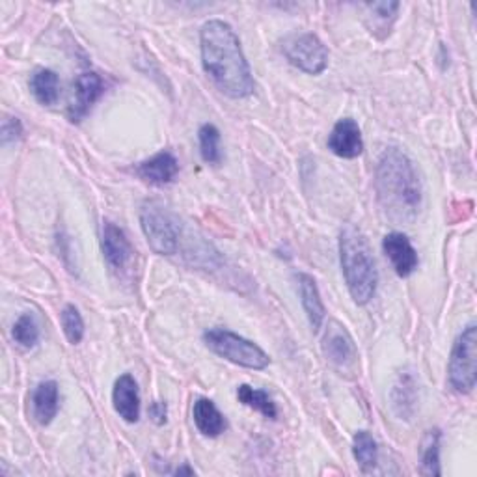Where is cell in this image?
<instances>
[{"instance_id": "603a6c76", "label": "cell", "mask_w": 477, "mask_h": 477, "mask_svg": "<svg viewBox=\"0 0 477 477\" xmlns=\"http://www.w3.org/2000/svg\"><path fill=\"white\" fill-rule=\"evenodd\" d=\"M198 142H199V154L208 164H218L222 159L220 154V131L213 123H206L198 131Z\"/></svg>"}, {"instance_id": "83f0119b", "label": "cell", "mask_w": 477, "mask_h": 477, "mask_svg": "<svg viewBox=\"0 0 477 477\" xmlns=\"http://www.w3.org/2000/svg\"><path fill=\"white\" fill-rule=\"evenodd\" d=\"M166 416H168V409L163 401H155V403L149 405V418H152L157 425H163L166 421Z\"/></svg>"}, {"instance_id": "f1b7e54d", "label": "cell", "mask_w": 477, "mask_h": 477, "mask_svg": "<svg viewBox=\"0 0 477 477\" xmlns=\"http://www.w3.org/2000/svg\"><path fill=\"white\" fill-rule=\"evenodd\" d=\"M183 473H187V475H194L196 472L190 468V466H187V464H183L181 468H178V470H175V475H183Z\"/></svg>"}, {"instance_id": "5bb4252c", "label": "cell", "mask_w": 477, "mask_h": 477, "mask_svg": "<svg viewBox=\"0 0 477 477\" xmlns=\"http://www.w3.org/2000/svg\"><path fill=\"white\" fill-rule=\"evenodd\" d=\"M180 172V163L170 152H161L137 166V173L147 183L164 187L170 185Z\"/></svg>"}, {"instance_id": "ffe728a7", "label": "cell", "mask_w": 477, "mask_h": 477, "mask_svg": "<svg viewBox=\"0 0 477 477\" xmlns=\"http://www.w3.org/2000/svg\"><path fill=\"white\" fill-rule=\"evenodd\" d=\"M237 399L248 409H254L256 412L263 414L269 420H276L278 416V409H276V403L272 397L265 390H258L248 384H241L237 388Z\"/></svg>"}, {"instance_id": "3957f363", "label": "cell", "mask_w": 477, "mask_h": 477, "mask_svg": "<svg viewBox=\"0 0 477 477\" xmlns=\"http://www.w3.org/2000/svg\"><path fill=\"white\" fill-rule=\"evenodd\" d=\"M340 263L350 296L360 306L367 305L379 284V270L366 235L355 225L340 234Z\"/></svg>"}, {"instance_id": "44dd1931", "label": "cell", "mask_w": 477, "mask_h": 477, "mask_svg": "<svg viewBox=\"0 0 477 477\" xmlns=\"http://www.w3.org/2000/svg\"><path fill=\"white\" fill-rule=\"evenodd\" d=\"M440 429L427 431L421 440V473L425 475H440Z\"/></svg>"}, {"instance_id": "9c48e42d", "label": "cell", "mask_w": 477, "mask_h": 477, "mask_svg": "<svg viewBox=\"0 0 477 477\" xmlns=\"http://www.w3.org/2000/svg\"><path fill=\"white\" fill-rule=\"evenodd\" d=\"M103 93H105V83L95 71L81 73L77 83H75L73 103L67 110L69 121H73V123L81 121L90 112V109L99 102V97H102Z\"/></svg>"}, {"instance_id": "2e32d148", "label": "cell", "mask_w": 477, "mask_h": 477, "mask_svg": "<svg viewBox=\"0 0 477 477\" xmlns=\"http://www.w3.org/2000/svg\"><path fill=\"white\" fill-rule=\"evenodd\" d=\"M192 418H194L198 431L204 437L216 438L225 431V418L216 409V405L211 399H206V397L196 399L194 407H192Z\"/></svg>"}, {"instance_id": "8992f818", "label": "cell", "mask_w": 477, "mask_h": 477, "mask_svg": "<svg viewBox=\"0 0 477 477\" xmlns=\"http://www.w3.org/2000/svg\"><path fill=\"white\" fill-rule=\"evenodd\" d=\"M477 376V326L470 322L459 334L451 349L447 379L459 393H470L475 388Z\"/></svg>"}, {"instance_id": "9a60e30c", "label": "cell", "mask_w": 477, "mask_h": 477, "mask_svg": "<svg viewBox=\"0 0 477 477\" xmlns=\"http://www.w3.org/2000/svg\"><path fill=\"white\" fill-rule=\"evenodd\" d=\"M296 282H298V293H300V303H303V308L306 312V317L310 321V326L314 331H319L321 324L324 321L326 310L324 305L321 300V293L317 287V282L314 276L300 272L296 276Z\"/></svg>"}, {"instance_id": "d4e9b609", "label": "cell", "mask_w": 477, "mask_h": 477, "mask_svg": "<svg viewBox=\"0 0 477 477\" xmlns=\"http://www.w3.org/2000/svg\"><path fill=\"white\" fill-rule=\"evenodd\" d=\"M60 321H62V329H64L67 341L71 345L81 343L84 338V321L79 310L73 305H67L60 314Z\"/></svg>"}, {"instance_id": "277c9868", "label": "cell", "mask_w": 477, "mask_h": 477, "mask_svg": "<svg viewBox=\"0 0 477 477\" xmlns=\"http://www.w3.org/2000/svg\"><path fill=\"white\" fill-rule=\"evenodd\" d=\"M204 341L215 355L235 366L248 369H265L270 364L269 355L258 343L250 341L232 331L209 329L204 334Z\"/></svg>"}, {"instance_id": "4316f807", "label": "cell", "mask_w": 477, "mask_h": 477, "mask_svg": "<svg viewBox=\"0 0 477 477\" xmlns=\"http://www.w3.org/2000/svg\"><path fill=\"white\" fill-rule=\"evenodd\" d=\"M21 137H22V125L19 118L6 116L3 119V129H0V140H3V146L17 142Z\"/></svg>"}, {"instance_id": "8fae6325", "label": "cell", "mask_w": 477, "mask_h": 477, "mask_svg": "<svg viewBox=\"0 0 477 477\" xmlns=\"http://www.w3.org/2000/svg\"><path fill=\"white\" fill-rule=\"evenodd\" d=\"M329 149L341 159H357L364 152V140L358 123L353 118L340 119L329 137Z\"/></svg>"}, {"instance_id": "ba28073f", "label": "cell", "mask_w": 477, "mask_h": 477, "mask_svg": "<svg viewBox=\"0 0 477 477\" xmlns=\"http://www.w3.org/2000/svg\"><path fill=\"white\" fill-rule=\"evenodd\" d=\"M322 355L340 371H355L358 364V349L345 326L332 319L326 324L322 336Z\"/></svg>"}, {"instance_id": "ac0fdd59", "label": "cell", "mask_w": 477, "mask_h": 477, "mask_svg": "<svg viewBox=\"0 0 477 477\" xmlns=\"http://www.w3.org/2000/svg\"><path fill=\"white\" fill-rule=\"evenodd\" d=\"M58 397L60 390L55 381H45L38 384L32 395V409H34V418L40 425H49L57 418Z\"/></svg>"}, {"instance_id": "7c38bea8", "label": "cell", "mask_w": 477, "mask_h": 477, "mask_svg": "<svg viewBox=\"0 0 477 477\" xmlns=\"http://www.w3.org/2000/svg\"><path fill=\"white\" fill-rule=\"evenodd\" d=\"M383 250L393 270L401 278H407L418 269V252L405 234L392 232L383 239Z\"/></svg>"}, {"instance_id": "7a4b0ae2", "label": "cell", "mask_w": 477, "mask_h": 477, "mask_svg": "<svg viewBox=\"0 0 477 477\" xmlns=\"http://www.w3.org/2000/svg\"><path fill=\"white\" fill-rule=\"evenodd\" d=\"M375 189L384 215L397 224L416 220L423 190L412 159L399 147H390L381 155L375 172Z\"/></svg>"}, {"instance_id": "d6986e66", "label": "cell", "mask_w": 477, "mask_h": 477, "mask_svg": "<svg viewBox=\"0 0 477 477\" xmlns=\"http://www.w3.org/2000/svg\"><path fill=\"white\" fill-rule=\"evenodd\" d=\"M31 90L38 103L45 107L55 105L60 93L58 75L53 69H38L31 79Z\"/></svg>"}, {"instance_id": "e0dca14e", "label": "cell", "mask_w": 477, "mask_h": 477, "mask_svg": "<svg viewBox=\"0 0 477 477\" xmlns=\"http://www.w3.org/2000/svg\"><path fill=\"white\" fill-rule=\"evenodd\" d=\"M416 397H418L416 376L409 371L401 373L392 390V407L401 420H409L412 416L416 407Z\"/></svg>"}, {"instance_id": "52a82bcc", "label": "cell", "mask_w": 477, "mask_h": 477, "mask_svg": "<svg viewBox=\"0 0 477 477\" xmlns=\"http://www.w3.org/2000/svg\"><path fill=\"white\" fill-rule=\"evenodd\" d=\"M282 51L291 66L308 75H321L329 66V49L312 32L287 36Z\"/></svg>"}, {"instance_id": "6da1fadb", "label": "cell", "mask_w": 477, "mask_h": 477, "mask_svg": "<svg viewBox=\"0 0 477 477\" xmlns=\"http://www.w3.org/2000/svg\"><path fill=\"white\" fill-rule=\"evenodd\" d=\"M202 64L216 88L232 99L254 93L256 83L243 53L241 41L228 22L208 21L199 31Z\"/></svg>"}, {"instance_id": "7402d4cb", "label": "cell", "mask_w": 477, "mask_h": 477, "mask_svg": "<svg viewBox=\"0 0 477 477\" xmlns=\"http://www.w3.org/2000/svg\"><path fill=\"white\" fill-rule=\"evenodd\" d=\"M353 455L364 473L373 472L379 461V447L367 431H358L353 438Z\"/></svg>"}, {"instance_id": "5b68a950", "label": "cell", "mask_w": 477, "mask_h": 477, "mask_svg": "<svg viewBox=\"0 0 477 477\" xmlns=\"http://www.w3.org/2000/svg\"><path fill=\"white\" fill-rule=\"evenodd\" d=\"M140 225L149 248L155 254H175L180 243V225L161 202H157V199H146L140 209Z\"/></svg>"}, {"instance_id": "30bf717a", "label": "cell", "mask_w": 477, "mask_h": 477, "mask_svg": "<svg viewBox=\"0 0 477 477\" xmlns=\"http://www.w3.org/2000/svg\"><path fill=\"white\" fill-rule=\"evenodd\" d=\"M102 250L107 260V265L112 270H121L128 267L133 260L135 250L125 235V232L110 220L103 222L102 228Z\"/></svg>"}, {"instance_id": "cb8c5ba5", "label": "cell", "mask_w": 477, "mask_h": 477, "mask_svg": "<svg viewBox=\"0 0 477 477\" xmlns=\"http://www.w3.org/2000/svg\"><path fill=\"white\" fill-rule=\"evenodd\" d=\"M12 338L17 345L24 347V349H32L38 345L40 341V326L34 319V315L31 314H22L15 324H13V331H12Z\"/></svg>"}, {"instance_id": "484cf974", "label": "cell", "mask_w": 477, "mask_h": 477, "mask_svg": "<svg viewBox=\"0 0 477 477\" xmlns=\"http://www.w3.org/2000/svg\"><path fill=\"white\" fill-rule=\"evenodd\" d=\"M399 3H373V4H366V8L371 12V15L375 17L376 24L381 22L383 31H388L390 32V27L392 22L395 21L397 17V10H399ZM375 24V27H376ZM373 27V29H375Z\"/></svg>"}, {"instance_id": "4fadbf2b", "label": "cell", "mask_w": 477, "mask_h": 477, "mask_svg": "<svg viewBox=\"0 0 477 477\" xmlns=\"http://www.w3.org/2000/svg\"><path fill=\"white\" fill-rule=\"evenodd\" d=\"M112 403L123 421L137 423L140 420V393L133 375L123 373L118 376L112 390Z\"/></svg>"}]
</instances>
